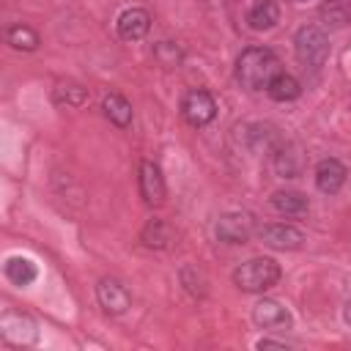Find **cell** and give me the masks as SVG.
<instances>
[{"label":"cell","mask_w":351,"mask_h":351,"mask_svg":"<svg viewBox=\"0 0 351 351\" xmlns=\"http://www.w3.org/2000/svg\"><path fill=\"white\" fill-rule=\"evenodd\" d=\"M343 318H346V321H348V324H351V302H348V304H346V310H343Z\"/></svg>","instance_id":"23"},{"label":"cell","mask_w":351,"mask_h":351,"mask_svg":"<svg viewBox=\"0 0 351 351\" xmlns=\"http://www.w3.org/2000/svg\"><path fill=\"white\" fill-rule=\"evenodd\" d=\"M280 74V58L269 47H247L236 60V80L247 90H261Z\"/></svg>","instance_id":"1"},{"label":"cell","mask_w":351,"mask_h":351,"mask_svg":"<svg viewBox=\"0 0 351 351\" xmlns=\"http://www.w3.org/2000/svg\"><path fill=\"white\" fill-rule=\"evenodd\" d=\"M261 241L274 247V250H299L304 244V233L293 225L285 222H274V225H263L261 228Z\"/></svg>","instance_id":"6"},{"label":"cell","mask_w":351,"mask_h":351,"mask_svg":"<svg viewBox=\"0 0 351 351\" xmlns=\"http://www.w3.org/2000/svg\"><path fill=\"white\" fill-rule=\"evenodd\" d=\"M96 296H99V304H101L110 315H121V313H126L129 304H132L129 291H126L118 280H112V277L99 280V285H96Z\"/></svg>","instance_id":"5"},{"label":"cell","mask_w":351,"mask_h":351,"mask_svg":"<svg viewBox=\"0 0 351 351\" xmlns=\"http://www.w3.org/2000/svg\"><path fill=\"white\" fill-rule=\"evenodd\" d=\"M5 38H8V44H11L14 49L30 52V49L38 47V33H36L33 27H27V25H14V27H8Z\"/></svg>","instance_id":"17"},{"label":"cell","mask_w":351,"mask_h":351,"mask_svg":"<svg viewBox=\"0 0 351 351\" xmlns=\"http://www.w3.org/2000/svg\"><path fill=\"white\" fill-rule=\"evenodd\" d=\"M321 16L326 19L329 27H343L351 19V5L346 0H329L321 5Z\"/></svg>","instance_id":"18"},{"label":"cell","mask_w":351,"mask_h":351,"mask_svg":"<svg viewBox=\"0 0 351 351\" xmlns=\"http://www.w3.org/2000/svg\"><path fill=\"white\" fill-rule=\"evenodd\" d=\"M143 239H145L148 247H165L167 239H170V228L162 219H151L145 225V230H143Z\"/></svg>","instance_id":"19"},{"label":"cell","mask_w":351,"mask_h":351,"mask_svg":"<svg viewBox=\"0 0 351 351\" xmlns=\"http://www.w3.org/2000/svg\"><path fill=\"white\" fill-rule=\"evenodd\" d=\"M156 58H159V63L162 66H176L178 60H181V49L176 47V44H170V41H162L159 47H156Z\"/></svg>","instance_id":"20"},{"label":"cell","mask_w":351,"mask_h":351,"mask_svg":"<svg viewBox=\"0 0 351 351\" xmlns=\"http://www.w3.org/2000/svg\"><path fill=\"white\" fill-rule=\"evenodd\" d=\"M280 280V266L271 258H252L233 271V282L247 293H263Z\"/></svg>","instance_id":"2"},{"label":"cell","mask_w":351,"mask_h":351,"mask_svg":"<svg viewBox=\"0 0 351 351\" xmlns=\"http://www.w3.org/2000/svg\"><path fill=\"white\" fill-rule=\"evenodd\" d=\"M258 348H285V343H277V340H258Z\"/></svg>","instance_id":"22"},{"label":"cell","mask_w":351,"mask_h":351,"mask_svg":"<svg viewBox=\"0 0 351 351\" xmlns=\"http://www.w3.org/2000/svg\"><path fill=\"white\" fill-rule=\"evenodd\" d=\"M346 176H348V170H346L343 162H337V159H321L318 167H315V186L321 192H326V195H335V192L343 189Z\"/></svg>","instance_id":"10"},{"label":"cell","mask_w":351,"mask_h":351,"mask_svg":"<svg viewBox=\"0 0 351 351\" xmlns=\"http://www.w3.org/2000/svg\"><path fill=\"white\" fill-rule=\"evenodd\" d=\"M181 115H184L186 123H192V126H206V123H211L214 115H217V101H214V96H211L208 90L192 88V90L184 96V101H181Z\"/></svg>","instance_id":"4"},{"label":"cell","mask_w":351,"mask_h":351,"mask_svg":"<svg viewBox=\"0 0 351 351\" xmlns=\"http://www.w3.org/2000/svg\"><path fill=\"white\" fill-rule=\"evenodd\" d=\"M140 192H143V200L148 206H159L167 195L162 170L154 162H140Z\"/></svg>","instance_id":"9"},{"label":"cell","mask_w":351,"mask_h":351,"mask_svg":"<svg viewBox=\"0 0 351 351\" xmlns=\"http://www.w3.org/2000/svg\"><path fill=\"white\" fill-rule=\"evenodd\" d=\"M293 49H296V58L304 63V66H324L326 58H329V38L321 27L315 25H304L296 30L293 36Z\"/></svg>","instance_id":"3"},{"label":"cell","mask_w":351,"mask_h":351,"mask_svg":"<svg viewBox=\"0 0 351 351\" xmlns=\"http://www.w3.org/2000/svg\"><path fill=\"white\" fill-rule=\"evenodd\" d=\"M55 99L58 101H66V104H82L85 101V90L80 85H60L55 90Z\"/></svg>","instance_id":"21"},{"label":"cell","mask_w":351,"mask_h":351,"mask_svg":"<svg viewBox=\"0 0 351 351\" xmlns=\"http://www.w3.org/2000/svg\"><path fill=\"white\" fill-rule=\"evenodd\" d=\"M252 321L261 326V329H291V313L274 302V299H261L255 307H252Z\"/></svg>","instance_id":"7"},{"label":"cell","mask_w":351,"mask_h":351,"mask_svg":"<svg viewBox=\"0 0 351 351\" xmlns=\"http://www.w3.org/2000/svg\"><path fill=\"white\" fill-rule=\"evenodd\" d=\"M280 22V8L274 0H252L247 8V25L252 30H269Z\"/></svg>","instance_id":"12"},{"label":"cell","mask_w":351,"mask_h":351,"mask_svg":"<svg viewBox=\"0 0 351 351\" xmlns=\"http://www.w3.org/2000/svg\"><path fill=\"white\" fill-rule=\"evenodd\" d=\"M38 269L30 258H8L5 261V277L14 282V285H30L36 280Z\"/></svg>","instance_id":"15"},{"label":"cell","mask_w":351,"mask_h":351,"mask_svg":"<svg viewBox=\"0 0 351 351\" xmlns=\"http://www.w3.org/2000/svg\"><path fill=\"white\" fill-rule=\"evenodd\" d=\"M271 206H274V211H280V214H285V217H302V214H307V208H310L307 197H304L302 192H293V189L274 192V195H271Z\"/></svg>","instance_id":"13"},{"label":"cell","mask_w":351,"mask_h":351,"mask_svg":"<svg viewBox=\"0 0 351 351\" xmlns=\"http://www.w3.org/2000/svg\"><path fill=\"white\" fill-rule=\"evenodd\" d=\"M151 27V16L145 8H126L121 16H118V36L123 41H137L148 33Z\"/></svg>","instance_id":"11"},{"label":"cell","mask_w":351,"mask_h":351,"mask_svg":"<svg viewBox=\"0 0 351 351\" xmlns=\"http://www.w3.org/2000/svg\"><path fill=\"white\" fill-rule=\"evenodd\" d=\"M266 90H269V96H271L274 101H293V99H299L302 85H299V80H296V77H291V74L280 71V74H274V77H271V82L266 85Z\"/></svg>","instance_id":"14"},{"label":"cell","mask_w":351,"mask_h":351,"mask_svg":"<svg viewBox=\"0 0 351 351\" xmlns=\"http://www.w3.org/2000/svg\"><path fill=\"white\" fill-rule=\"evenodd\" d=\"M217 236H219V241H228V244H244L252 236V219H250V214L233 211V214L219 217Z\"/></svg>","instance_id":"8"},{"label":"cell","mask_w":351,"mask_h":351,"mask_svg":"<svg viewBox=\"0 0 351 351\" xmlns=\"http://www.w3.org/2000/svg\"><path fill=\"white\" fill-rule=\"evenodd\" d=\"M104 112H107V118H110L115 126H121V129L132 123V104H129L121 93L104 96Z\"/></svg>","instance_id":"16"}]
</instances>
